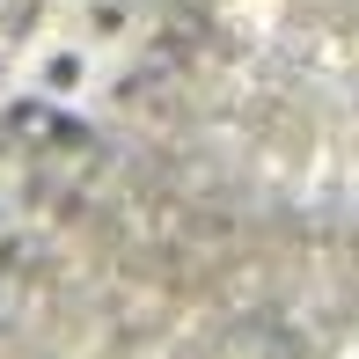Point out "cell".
<instances>
[{
  "instance_id": "6da1fadb",
  "label": "cell",
  "mask_w": 359,
  "mask_h": 359,
  "mask_svg": "<svg viewBox=\"0 0 359 359\" xmlns=\"http://www.w3.org/2000/svg\"><path fill=\"white\" fill-rule=\"evenodd\" d=\"M103 81H110V59L95 52V44H81L74 29H59L52 15H37V29L15 44V88L37 95V103L88 110Z\"/></svg>"
},
{
  "instance_id": "7a4b0ae2",
  "label": "cell",
  "mask_w": 359,
  "mask_h": 359,
  "mask_svg": "<svg viewBox=\"0 0 359 359\" xmlns=\"http://www.w3.org/2000/svg\"><path fill=\"white\" fill-rule=\"evenodd\" d=\"M44 15H52L59 29H74L81 44H95L110 67L147 37V8H140V0H52Z\"/></svg>"
}]
</instances>
